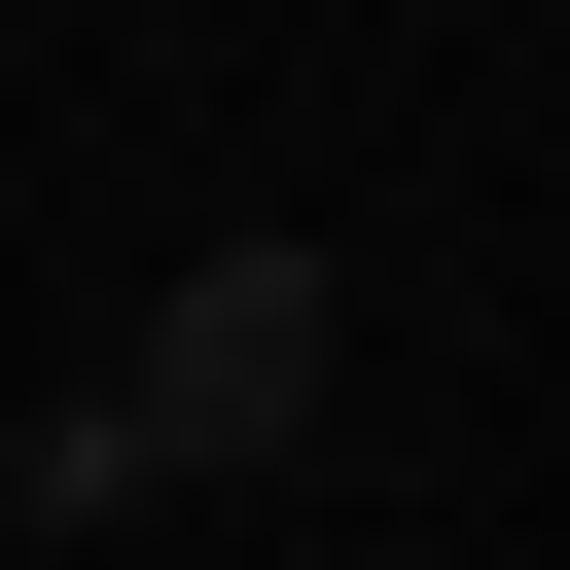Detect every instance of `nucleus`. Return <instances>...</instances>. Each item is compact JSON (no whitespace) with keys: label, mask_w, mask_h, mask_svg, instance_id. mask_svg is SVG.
Listing matches in <instances>:
<instances>
[{"label":"nucleus","mask_w":570,"mask_h":570,"mask_svg":"<svg viewBox=\"0 0 570 570\" xmlns=\"http://www.w3.org/2000/svg\"><path fill=\"white\" fill-rule=\"evenodd\" d=\"M321 356H356V285L249 214V249H178V285H142V356H107V392H142V463H285V428H321Z\"/></svg>","instance_id":"1"},{"label":"nucleus","mask_w":570,"mask_h":570,"mask_svg":"<svg viewBox=\"0 0 570 570\" xmlns=\"http://www.w3.org/2000/svg\"><path fill=\"white\" fill-rule=\"evenodd\" d=\"M142 499H178L142 392H36V428H0V534H142Z\"/></svg>","instance_id":"2"}]
</instances>
